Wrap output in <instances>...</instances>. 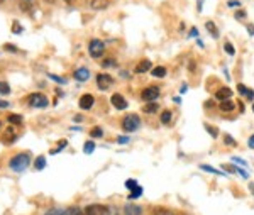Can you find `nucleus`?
I'll list each match as a JSON object with an SVG mask.
<instances>
[{"instance_id": "obj_12", "label": "nucleus", "mask_w": 254, "mask_h": 215, "mask_svg": "<svg viewBox=\"0 0 254 215\" xmlns=\"http://www.w3.org/2000/svg\"><path fill=\"white\" fill-rule=\"evenodd\" d=\"M124 215H142V209L136 204H127L124 207Z\"/></svg>"}, {"instance_id": "obj_16", "label": "nucleus", "mask_w": 254, "mask_h": 215, "mask_svg": "<svg viewBox=\"0 0 254 215\" xmlns=\"http://www.w3.org/2000/svg\"><path fill=\"white\" fill-rule=\"evenodd\" d=\"M75 78L78 81H87L88 78H90V72H88V68H78L75 72Z\"/></svg>"}, {"instance_id": "obj_34", "label": "nucleus", "mask_w": 254, "mask_h": 215, "mask_svg": "<svg viewBox=\"0 0 254 215\" xmlns=\"http://www.w3.org/2000/svg\"><path fill=\"white\" fill-rule=\"evenodd\" d=\"M68 215H83V214H81V210L78 209V207H69Z\"/></svg>"}, {"instance_id": "obj_15", "label": "nucleus", "mask_w": 254, "mask_h": 215, "mask_svg": "<svg viewBox=\"0 0 254 215\" xmlns=\"http://www.w3.org/2000/svg\"><path fill=\"white\" fill-rule=\"evenodd\" d=\"M153 70V63H151L149 60H142L141 63H139L137 66H136V73H147V72H151Z\"/></svg>"}, {"instance_id": "obj_49", "label": "nucleus", "mask_w": 254, "mask_h": 215, "mask_svg": "<svg viewBox=\"0 0 254 215\" xmlns=\"http://www.w3.org/2000/svg\"><path fill=\"white\" fill-rule=\"evenodd\" d=\"M5 49H7V51H15V48L10 46V44H5Z\"/></svg>"}, {"instance_id": "obj_35", "label": "nucleus", "mask_w": 254, "mask_h": 215, "mask_svg": "<svg viewBox=\"0 0 254 215\" xmlns=\"http://www.w3.org/2000/svg\"><path fill=\"white\" fill-rule=\"evenodd\" d=\"M232 163H234V164H241V166L248 168V163H246L243 158H237V156H234V158H232Z\"/></svg>"}, {"instance_id": "obj_29", "label": "nucleus", "mask_w": 254, "mask_h": 215, "mask_svg": "<svg viewBox=\"0 0 254 215\" xmlns=\"http://www.w3.org/2000/svg\"><path fill=\"white\" fill-rule=\"evenodd\" d=\"M34 166H36V169H44L46 168V158H44V156H39V158L36 159Z\"/></svg>"}, {"instance_id": "obj_59", "label": "nucleus", "mask_w": 254, "mask_h": 215, "mask_svg": "<svg viewBox=\"0 0 254 215\" xmlns=\"http://www.w3.org/2000/svg\"><path fill=\"white\" fill-rule=\"evenodd\" d=\"M2 2H3V0H0V3H2Z\"/></svg>"}, {"instance_id": "obj_14", "label": "nucleus", "mask_w": 254, "mask_h": 215, "mask_svg": "<svg viewBox=\"0 0 254 215\" xmlns=\"http://www.w3.org/2000/svg\"><path fill=\"white\" fill-rule=\"evenodd\" d=\"M236 107L237 105L232 100H224V102H220L219 110H220V112H224V114H231L232 110H236Z\"/></svg>"}, {"instance_id": "obj_11", "label": "nucleus", "mask_w": 254, "mask_h": 215, "mask_svg": "<svg viewBox=\"0 0 254 215\" xmlns=\"http://www.w3.org/2000/svg\"><path fill=\"white\" fill-rule=\"evenodd\" d=\"M205 29H207V32L212 36V38L219 39L220 32H219V29H217V24L214 22V20H207V22H205Z\"/></svg>"}, {"instance_id": "obj_28", "label": "nucleus", "mask_w": 254, "mask_h": 215, "mask_svg": "<svg viewBox=\"0 0 254 215\" xmlns=\"http://www.w3.org/2000/svg\"><path fill=\"white\" fill-rule=\"evenodd\" d=\"M7 121H9V124H15V126H19V124L22 122V117H20L19 114H10L9 117H7Z\"/></svg>"}, {"instance_id": "obj_8", "label": "nucleus", "mask_w": 254, "mask_h": 215, "mask_svg": "<svg viewBox=\"0 0 254 215\" xmlns=\"http://www.w3.org/2000/svg\"><path fill=\"white\" fill-rule=\"evenodd\" d=\"M110 103H112V105L116 107L117 110H126L127 105H129L127 100H126L124 97H122L121 93H114L112 97H110Z\"/></svg>"}, {"instance_id": "obj_47", "label": "nucleus", "mask_w": 254, "mask_h": 215, "mask_svg": "<svg viewBox=\"0 0 254 215\" xmlns=\"http://www.w3.org/2000/svg\"><path fill=\"white\" fill-rule=\"evenodd\" d=\"M5 107H9V103L5 100H0V109H5Z\"/></svg>"}, {"instance_id": "obj_52", "label": "nucleus", "mask_w": 254, "mask_h": 215, "mask_svg": "<svg viewBox=\"0 0 254 215\" xmlns=\"http://www.w3.org/2000/svg\"><path fill=\"white\" fill-rule=\"evenodd\" d=\"M75 122H83V117H81V115H76V117H75Z\"/></svg>"}, {"instance_id": "obj_13", "label": "nucleus", "mask_w": 254, "mask_h": 215, "mask_svg": "<svg viewBox=\"0 0 254 215\" xmlns=\"http://www.w3.org/2000/svg\"><path fill=\"white\" fill-rule=\"evenodd\" d=\"M237 92H239L243 97H246L248 100H254V90H251V88H248L244 83H239L237 85Z\"/></svg>"}, {"instance_id": "obj_21", "label": "nucleus", "mask_w": 254, "mask_h": 215, "mask_svg": "<svg viewBox=\"0 0 254 215\" xmlns=\"http://www.w3.org/2000/svg\"><path fill=\"white\" fill-rule=\"evenodd\" d=\"M2 141H3V143H5V144L14 143V141H15V132L12 131L10 127H9V129L5 131V136H3V138H2Z\"/></svg>"}, {"instance_id": "obj_50", "label": "nucleus", "mask_w": 254, "mask_h": 215, "mask_svg": "<svg viewBox=\"0 0 254 215\" xmlns=\"http://www.w3.org/2000/svg\"><path fill=\"white\" fill-rule=\"evenodd\" d=\"M196 44H198V46H200V48H203V41H202V39H200V38H196Z\"/></svg>"}, {"instance_id": "obj_3", "label": "nucleus", "mask_w": 254, "mask_h": 215, "mask_svg": "<svg viewBox=\"0 0 254 215\" xmlns=\"http://www.w3.org/2000/svg\"><path fill=\"white\" fill-rule=\"evenodd\" d=\"M105 53V44L104 41L100 39H92L88 44V55L90 58H93V60H97V58H100L102 55Z\"/></svg>"}, {"instance_id": "obj_51", "label": "nucleus", "mask_w": 254, "mask_h": 215, "mask_svg": "<svg viewBox=\"0 0 254 215\" xmlns=\"http://www.w3.org/2000/svg\"><path fill=\"white\" fill-rule=\"evenodd\" d=\"M249 192H251V195H254V183H249Z\"/></svg>"}, {"instance_id": "obj_43", "label": "nucleus", "mask_w": 254, "mask_h": 215, "mask_svg": "<svg viewBox=\"0 0 254 215\" xmlns=\"http://www.w3.org/2000/svg\"><path fill=\"white\" fill-rule=\"evenodd\" d=\"M246 29H248V34L251 36H254V24H248V26H246Z\"/></svg>"}, {"instance_id": "obj_24", "label": "nucleus", "mask_w": 254, "mask_h": 215, "mask_svg": "<svg viewBox=\"0 0 254 215\" xmlns=\"http://www.w3.org/2000/svg\"><path fill=\"white\" fill-rule=\"evenodd\" d=\"M141 195H142V187H141V185H137V187L129 193V200H137Z\"/></svg>"}, {"instance_id": "obj_60", "label": "nucleus", "mask_w": 254, "mask_h": 215, "mask_svg": "<svg viewBox=\"0 0 254 215\" xmlns=\"http://www.w3.org/2000/svg\"><path fill=\"white\" fill-rule=\"evenodd\" d=\"M0 126H2V122H0Z\"/></svg>"}, {"instance_id": "obj_25", "label": "nucleus", "mask_w": 254, "mask_h": 215, "mask_svg": "<svg viewBox=\"0 0 254 215\" xmlns=\"http://www.w3.org/2000/svg\"><path fill=\"white\" fill-rule=\"evenodd\" d=\"M224 144L225 146H231V147H236L237 146V141L232 138L231 134H224Z\"/></svg>"}, {"instance_id": "obj_37", "label": "nucleus", "mask_w": 254, "mask_h": 215, "mask_svg": "<svg viewBox=\"0 0 254 215\" xmlns=\"http://www.w3.org/2000/svg\"><path fill=\"white\" fill-rule=\"evenodd\" d=\"M129 138H127V136H119V138H117V143L119 144H127V143H129Z\"/></svg>"}, {"instance_id": "obj_36", "label": "nucleus", "mask_w": 254, "mask_h": 215, "mask_svg": "<svg viewBox=\"0 0 254 215\" xmlns=\"http://www.w3.org/2000/svg\"><path fill=\"white\" fill-rule=\"evenodd\" d=\"M116 65H117V63H116V60H105V61H104V65H102V66H104V68H114Z\"/></svg>"}, {"instance_id": "obj_23", "label": "nucleus", "mask_w": 254, "mask_h": 215, "mask_svg": "<svg viewBox=\"0 0 254 215\" xmlns=\"http://www.w3.org/2000/svg\"><path fill=\"white\" fill-rule=\"evenodd\" d=\"M203 127H205V131H207L208 134H210L214 139L219 138V129H217L215 126H210V124H207V122H205V124H203Z\"/></svg>"}, {"instance_id": "obj_9", "label": "nucleus", "mask_w": 254, "mask_h": 215, "mask_svg": "<svg viewBox=\"0 0 254 215\" xmlns=\"http://www.w3.org/2000/svg\"><path fill=\"white\" fill-rule=\"evenodd\" d=\"M232 95H234V92H232L229 86H220V88L214 93V97L217 98V100L224 102V100H231Z\"/></svg>"}, {"instance_id": "obj_17", "label": "nucleus", "mask_w": 254, "mask_h": 215, "mask_svg": "<svg viewBox=\"0 0 254 215\" xmlns=\"http://www.w3.org/2000/svg\"><path fill=\"white\" fill-rule=\"evenodd\" d=\"M200 169H203V171H207V173H212V175H217V176H227L222 171V169L214 168V166H208V164H200Z\"/></svg>"}, {"instance_id": "obj_10", "label": "nucleus", "mask_w": 254, "mask_h": 215, "mask_svg": "<svg viewBox=\"0 0 254 215\" xmlns=\"http://www.w3.org/2000/svg\"><path fill=\"white\" fill-rule=\"evenodd\" d=\"M93 105H95V97H93V95L85 93L80 97V109L81 110H90Z\"/></svg>"}, {"instance_id": "obj_31", "label": "nucleus", "mask_w": 254, "mask_h": 215, "mask_svg": "<svg viewBox=\"0 0 254 215\" xmlns=\"http://www.w3.org/2000/svg\"><path fill=\"white\" fill-rule=\"evenodd\" d=\"M234 17H236V20H244L246 17H248V12H246L244 9H239V10H236Z\"/></svg>"}, {"instance_id": "obj_38", "label": "nucleus", "mask_w": 254, "mask_h": 215, "mask_svg": "<svg viewBox=\"0 0 254 215\" xmlns=\"http://www.w3.org/2000/svg\"><path fill=\"white\" fill-rule=\"evenodd\" d=\"M188 38H198V31H196V27L190 29V32H188Z\"/></svg>"}, {"instance_id": "obj_30", "label": "nucleus", "mask_w": 254, "mask_h": 215, "mask_svg": "<svg viewBox=\"0 0 254 215\" xmlns=\"http://www.w3.org/2000/svg\"><path fill=\"white\" fill-rule=\"evenodd\" d=\"M10 93V86L7 81H0V95H9Z\"/></svg>"}, {"instance_id": "obj_54", "label": "nucleus", "mask_w": 254, "mask_h": 215, "mask_svg": "<svg viewBox=\"0 0 254 215\" xmlns=\"http://www.w3.org/2000/svg\"><path fill=\"white\" fill-rule=\"evenodd\" d=\"M173 102L175 103H180V102H182V98H180V97H173Z\"/></svg>"}, {"instance_id": "obj_7", "label": "nucleus", "mask_w": 254, "mask_h": 215, "mask_svg": "<svg viewBox=\"0 0 254 215\" xmlns=\"http://www.w3.org/2000/svg\"><path fill=\"white\" fill-rule=\"evenodd\" d=\"M112 85H114V78L110 75H107V73H100V75H97L98 90H109Z\"/></svg>"}, {"instance_id": "obj_39", "label": "nucleus", "mask_w": 254, "mask_h": 215, "mask_svg": "<svg viewBox=\"0 0 254 215\" xmlns=\"http://www.w3.org/2000/svg\"><path fill=\"white\" fill-rule=\"evenodd\" d=\"M237 173H239V175L243 176L244 180H249V173L246 171V169H241V168H237Z\"/></svg>"}, {"instance_id": "obj_55", "label": "nucleus", "mask_w": 254, "mask_h": 215, "mask_svg": "<svg viewBox=\"0 0 254 215\" xmlns=\"http://www.w3.org/2000/svg\"><path fill=\"white\" fill-rule=\"evenodd\" d=\"M107 215H117V214H116V210H114V209H109V214Z\"/></svg>"}, {"instance_id": "obj_53", "label": "nucleus", "mask_w": 254, "mask_h": 215, "mask_svg": "<svg viewBox=\"0 0 254 215\" xmlns=\"http://www.w3.org/2000/svg\"><path fill=\"white\" fill-rule=\"evenodd\" d=\"M237 107H239V109H241V112H244V103H243V102L237 103Z\"/></svg>"}, {"instance_id": "obj_26", "label": "nucleus", "mask_w": 254, "mask_h": 215, "mask_svg": "<svg viewBox=\"0 0 254 215\" xmlns=\"http://www.w3.org/2000/svg\"><path fill=\"white\" fill-rule=\"evenodd\" d=\"M93 151H95V143H93V141H88V143H85V146H83V152H85V154H92Z\"/></svg>"}, {"instance_id": "obj_22", "label": "nucleus", "mask_w": 254, "mask_h": 215, "mask_svg": "<svg viewBox=\"0 0 254 215\" xmlns=\"http://www.w3.org/2000/svg\"><path fill=\"white\" fill-rule=\"evenodd\" d=\"M224 51L227 53L229 56H236V48H234V44L231 43V41H225L224 43Z\"/></svg>"}, {"instance_id": "obj_41", "label": "nucleus", "mask_w": 254, "mask_h": 215, "mask_svg": "<svg viewBox=\"0 0 254 215\" xmlns=\"http://www.w3.org/2000/svg\"><path fill=\"white\" fill-rule=\"evenodd\" d=\"M248 147H249V149H254V134L249 136V139H248Z\"/></svg>"}, {"instance_id": "obj_56", "label": "nucleus", "mask_w": 254, "mask_h": 215, "mask_svg": "<svg viewBox=\"0 0 254 215\" xmlns=\"http://www.w3.org/2000/svg\"><path fill=\"white\" fill-rule=\"evenodd\" d=\"M64 2H66V3H71V2H73V0H64Z\"/></svg>"}, {"instance_id": "obj_20", "label": "nucleus", "mask_w": 254, "mask_h": 215, "mask_svg": "<svg viewBox=\"0 0 254 215\" xmlns=\"http://www.w3.org/2000/svg\"><path fill=\"white\" fill-rule=\"evenodd\" d=\"M142 110H144L146 114H154V112H158V110H159V105L156 102H149V103H146V105L142 107Z\"/></svg>"}, {"instance_id": "obj_2", "label": "nucleus", "mask_w": 254, "mask_h": 215, "mask_svg": "<svg viewBox=\"0 0 254 215\" xmlns=\"http://www.w3.org/2000/svg\"><path fill=\"white\" fill-rule=\"evenodd\" d=\"M121 126L126 132H134L141 127V119H139V115H136V114L126 115V117L122 119Z\"/></svg>"}, {"instance_id": "obj_5", "label": "nucleus", "mask_w": 254, "mask_h": 215, "mask_svg": "<svg viewBox=\"0 0 254 215\" xmlns=\"http://www.w3.org/2000/svg\"><path fill=\"white\" fill-rule=\"evenodd\" d=\"M27 103H29V107H34V109H46L49 102L43 93H31L29 98H27Z\"/></svg>"}, {"instance_id": "obj_40", "label": "nucleus", "mask_w": 254, "mask_h": 215, "mask_svg": "<svg viewBox=\"0 0 254 215\" xmlns=\"http://www.w3.org/2000/svg\"><path fill=\"white\" fill-rule=\"evenodd\" d=\"M49 78H51V80H55V81H58V83H66V80H63V78H60V76H56V75H49Z\"/></svg>"}, {"instance_id": "obj_4", "label": "nucleus", "mask_w": 254, "mask_h": 215, "mask_svg": "<svg viewBox=\"0 0 254 215\" xmlns=\"http://www.w3.org/2000/svg\"><path fill=\"white\" fill-rule=\"evenodd\" d=\"M159 95H161V90H159V86L151 85V86H146V88L142 90L141 97H142V100H144L146 103H149V102H156L158 98H159Z\"/></svg>"}, {"instance_id": "obj_1", "label": "nucleus", "mask_w": 254, "mask_h": 215, "mask_svg": "<svg viewBox=\"0 0 254 215\" xmlns=\"http://www.w3.org/2000/svg\"><path fill=\"white\" fill-rule=\"evenodd\" d=\"M29 163H31L29 154H27V152H19V154H15L14 158L10 159L9 166H10L12 169H14V171L22 173L24 169H26L27 166H29Z\"/></svg>"}, {"instance_id": "obj_27", "label": "nucleus", "mask_w": 254, "mask_h": 215, "mask_svg": "<svg viewBox=\"0 0 254 215\" xmlns=\"http://www.w3.org/2000/svg\"><path fill=\"white\" fill-rule=\"evenodd\" d=\"M90 136H92L93 139H100L102 136H104V131H102V127H93L92 131H90Z\"/></svg>"}, {"instance_id": "obj_6", "label": "nucleus", "mask_w": 254, "mask_h": 215, "mask_svg": "<svg viewBox=\"0 0 254 215\" xmlns=\"http://www.w3.org/2000/svg\"><path fill=\"white\" fill-rule=\"evenodd\" d=\"M109 214V207L100 205V204H93L85 207L83 215H107Z\"/></svg>"}, {"instance_id": "obj_57", "label": "nucleus", "mask_w": 254, "mask_h": 215, "mask_svg": "<svg viewBox=\"0 0 254 215\" xmlns=\"http://www.w3.org/2000/svg\"><path fill=\"white\" fill-rule=\"evenodd\" d=\"M46 2H55V0H46Z\"/></svg>"}, {"instance_id": "obj_44", "label": "nucleus", "mask_w": 254, "mask_h": 215, "mask_svg": "<svg viewBox=\"0 0 254 215\" xmlns=\"http://www.w3.org/2000/svg\"><path fill=\"white\" fill-rule=\"evenodd\" d=\"M203 2H205V0H196V10L198 12L203 10Z\"/></svg>"}, {"instance_id": "obj_32", "label": "nucleus", "mask_w": 254, "mask_h": 215, "mask_svg": "<svg viewBox=\"0 0 254 215\" xmlns=\"http://www.w3.org/2000/svg\"><path fill=\"white\" fill-rule=\"evenodd\" d=\"M46 215H68V212H64L63 209H49Z\"/></svg>"}, {"instance_id": "obj_19", "label": "nucleus", "mask_w": 254, "mask_h": 215, "mask_svg": "<svg viewBox=\"0 0 254 215\" xmlns=\"http://www.w3.org/2000/svg\"><path fill=\"white\" fill-rule=\"evenodd\" d=\"M159 121H161V124H165V126H170L171 121H173V114H171L170 110H163Z\"/></svg>"}, {"instance_id": "obj_18", "label": "nucleus", "mask_w": 254, "mask_h": 215, "mask_svg": "<svg viewBox=\"0 0 254 215\" xmlns=\"http://www.w3.org/2000/svg\"><path fill=\"white\" fill-rule=\"evenodd\" d=\"M166 68L165 66H154L153 70H151V75H153L154 78H165L166 76Z\"/></svg>"}, {"instance_id": "obj_58", "label": "nucleus", "mask_w": 254, "mask_h": 215, "mask_svg": "<svg viewBox=\"0 0 254 215\" xmlns=\"http://www.w3.org/2000/svg\"><path fill=\"white\" fill-rule=\"evenodd\" d=\"M253 112H254V103H253Z\"/></svg>"}, {"instance_id": "obj_46", "label": "nucleus", "mask_w": 254, "mask_h": 215, "mask_svg": "<svg viewBox=\"0 0 254 215\" xmlns=\"http://www.w3.org/2000/svg\"><path fill=\"white\" fill-rule=\"evenodd\" d=\"M188 70H190L191 73L195 72V61L193 60H190V63H188Z\"/></svg>"}, {"instance_id": "obj_45", "label": "nucleus", "mask_w": 254, "mask_h": 215, "mask_svg": "<svg viewBox=\"0 0 254 215\" xmlns=\"http://www.w3.org/2000/svg\"><path fill=\"white\" fill-rule=\"evenodd\" d=\"M188 92V85L187 83H183L182 85V88H180V95H185Z\"/></svg>"}, {"instance_id": "obj_42", "label": "nucleus", "mask_w": 254, "mask_h": 215, "mask_svg": "<svg viewBox=\"0 0 254 215\" xmlns=\"http://www.w3.org/2000/svg\"><path fill=\"white\" fill-rule=\"evenodd\" d=\"M239 5H241L239 0H229L227 2V7H239Z\"/></svg>"}, {"instance_id": "obj_48", "label": "nucleus", "mask_w": 254, "mask_h": 215, "mask_svg": "<svg viewBox=\"0 0 254 215\" xmlns=\"http://www.w3.org/2000/svg\"><path fill=\"white\" fill-rule=\"evenodd\" d=\"M14 32H17V34H19V32H20V27H19V22H14Z\"/></svg>"}, {"instance_id": "obj_33", "label": "nucleus", "mask_w": 254, "mask_h": 215, "mask_svg": "<svg viewBox=\"0 0 254 215\" xmlns=\"http://www.w3.org/2000/svg\"><path fill=\"white\" fill-rule=\"evenodd\" d=\"M137 185H139V183H137L136 180H127V181H126V188L129 190V192H132V190L136 188Z\"/></svg>"}]
</instances>
